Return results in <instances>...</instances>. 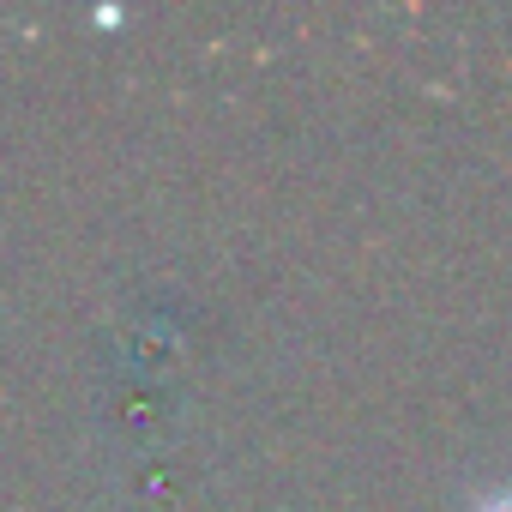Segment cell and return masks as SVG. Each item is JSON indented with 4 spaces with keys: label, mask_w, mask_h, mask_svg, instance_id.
Instances as JSON below:
<instances>
[{
    "label": "cell",
    "mask_w": 512,
    "mask_h": 512,
    "mask_svg": "<svg viewBox=\"0 0 512 512\" xmlns=\"http://www.w3.org/2000/svg\"><path fill=\"white\" fill-rule=\"evenodd\" d=\"M476 512H512V482H506V488H494L488 500H476Z\"/></svg>",
    "instance_id": "cell-1"
}]
</instances>
